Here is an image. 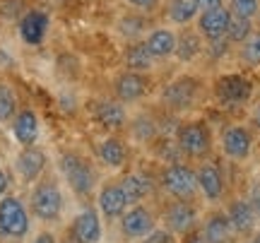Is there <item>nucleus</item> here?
<instances>
[{
  "mask_svg": "<svg viewBox=\"0 0 260 243\" xmlns=\"http://www.w3.org/2000/svg\"><path fill=\"white\" fill-rule=\"evenodd\" d=\"M58 168L63 173L65 183L70 186L77 197H89L96 188V168L87 157H82L80 152H63L58 157Z\"/></svg>",
  "mask_w": 260,
  "mask_h": 243,
  "instance_id": "nucleus-1",
  "label": "nucleus"
},
{
  "mask_svg": "<svg viewBox=\"0 0 260 243\" xmlns=\"http://www.w3.org/2000/svg\"><path fill=\"white\" fill-rule=\"evenodd\" d=\"M63 210H65V197L56 181H51V178L37 181L34 188H31V195H29V212L37 217L39 222L51 224V222L60 219Z\"/></svg>",
  "mask_w": 260,
  "mask_h": 243,
  "instance_id": "nucleus-2",
  "label": "nucleus"
},
{
  "mask_svg": "<svg viewBox=\"0 0 260 243\" xmlns=\"http://www.w3.org/2000/svg\"><path fill=\"white\" fill-rule=\"evenodd\" d=\"M31 229V212L17 195L0 197V238L22 241Z\"/></svg>",
  "mask_w": 260,
  "mask_h": 243,
  "instance_id": "nucleus-3",
  "label": "nucleus"
},
{
  "mask_svg": "<svg viewBox=\"0 0 260 243\" xmlns=\"http://www.w3.org/2000/svg\"><path fill=\"white\" fill-rule=\"evenodd\" d=\"M176 145L188 159H205L212 152V130L207 121H183L176 128Z\"/></svg>",
  "mask_w": 260,
  "mask_h": 243,
  "instance_id": "nucleus-4",
  "label": "nucleus"
},
{
  "mask_svg": "<svg viewBox=\"0 0 260 243\" xmlns=\"http://www.w3.org/2000/svg\"><path fill=\"white\" fill-rule=\"evenodd\" d=\"M159 183L164 188V193H169L176 200H193L198 193V178H195V168L176 161V164H167L161 168Z\"/></svg>",
  "mask_w": 260,
  "mask_h": 243,
  "instance_id": "nucleus-5",
  "label": "nucleus"
},
{
  "mask_svg": "<svg viewBox=\"0 0 260 243\" xmlns=\"http://www.w3.org/2000/svg\"><path fill=\"white\" fill-rule=\"evenodd\" d=\"M200 96V87L193 77H178L174 82H169L161 87L159 101L161 106L171 113H183L188 109H193V103Z\"/></svg>",
  "mask_w": 260,
  "mask_h": 243,
  "instance_id": "nucleus-6",
  "label": "nucleus"
},
{
  "mask_svg": "<svg viewBox=\"0 0 260 243\" xmlns=\"http://www.w3.org/2000/svg\"><path fill=\"white\" fill-rule=\"evenodd\" d=\"M253 96V82L239 73H229L214 80V99L222 106H243Z\"/></svg>",
  "mask_w": 260,
  "mask_h": 243,
  "instance_id": "nucleus-7",
  "label": "nucleus"
},
{
  "mask_svg": "<svg viewBox=\"0 0 260 243\" xmlns=\"http://www.w3.org/2000/svg\"><path fill=\"white\" fill-rule=\"evenodd\" d=\"M152 89V80L147 73H133V70H123L121 75L113 80V94L121 103H138Z\"/></svg>",
  "mask_w": 260,
  "mask_h": 243,
  "instance_id": "nucleus-8",
  "label": "nucleus"
},
{
  "mask_svg": "<svg viewBox=\"0 0 260 243\" xmlns=\"http://www.w3.org/2000/svg\"><path fill=\"white\" fill-rule=\"evenodd\" d=\"M219 147L229 159L243 161L248 159V154L253 150V135L246 125H229L224 128L219 135Z\"/></svg>",
  "mask_w": 260,
  "mask_h": 243,
  "instance_id": "nucleus-9",
  "label": "nucleus"
},
{
  "mask_svg": "<svg viewBox=\"0 0 260 243\" xmlns=\"http://www.w3.org/2000/svg\"><path fill=\"white\" fill-rule=\"evenodd\" d=\"M92 113H94V121L99 123L104 130L116 132L128 128V121H130L128 109L118 99H99V101H94Z\"/></svg>",
  "mask_w": 260,
  "mask_h": 243,
  "instance_id": "nucleus-10",
  "label": "nucleus"
},
{
  "mask_svg": "<svg viewBox=\"0 0 260 243\" xmlns=\"http://www.w3.org/2000/svg\"><path fill=\"white\" fill-rule=\"evenodd\" d=\"M48 157L44 150H39L37 145L34 147H22L19 154L15 157V171L22 183H37L41 173L46 171Z\"/></svg>",
  "mask_w": 260,
  "mask_h": 243,
  "instance_id": "nucleus-11",
  "label": "nucleus"
},
{
  "mask_svg": "<svg viewBox=\"0 0 260 243\" xmlns=\"http://www.w3.org/2000/svg\"><path fill=\"white\" fill-rule=\"evenodd\" d=\"M102 219L94 207H84L77 212L70 224V241L73 243H99L102 241Z\"/></svg>",
  "mask_w": 260,
  "mask_h": 243,
  "instance_id": "nucleus-12",
  "label": "nucleus"
},
{
  "mask_svg": "<svg viewBox=\"0 0 260 243\" xmlns=\"http://www.w3.org/2000/svg\"><path fill=\"white\" fill-rule=\"evenodd\" d=\"M164 219H167V226L171 234L188 236L193 234L195 224H198V212H195V207L188 200H176V202H171L167 207Z\"/></svg>",
  "mask_w": 260,
  "mask_h": 243,
  "instance_id": "nucleus-13",
  "label": "nucleus"
},
{
  "mask_svg": "<svg viewBox=\"0 0 260 243\" xmlns=\"http://www.w3.org/2000/svg\"><path fill=\"white\" fill-rule=\"evenodd\" d=\"M121 231L128 238H145L154 231V215L145 205H133L121 217Z\"/></svg>",
  "mask_w": 260,
  "mask_h": 243,
  "instance_id": "nucleus-14",
  "label": "nucleus"
},
{
  "mask_svg": "<svg viewBox=\"0 0 260 243\" xmlns=\"http://www.w3.org/2000/svg\"><path fill=\"white\" fill-rule=\"evenodd\" d=\"M10 125H12V137H15L19 147H34L37 145L39 132H41V123H39V116L31 106L19 109L15 121Z\"/></svg>",
  "mask_w": 260,
  "mask_h": 243,
  "instance_id": "nucleus-15",
  "label": "nucleus"
},
{
  "mask_svg": "<svg viewBox=\"0 0 260 243\" xmlns=\"http://www.w3.org/2000/svg\"><path fill=\"white\" fill-rule=\"evenodd\" d=\"M48 24L51 19L44 10H27L19 17V39L27 46H41L48 34Z\"/></svg>",
  "mask_w": 260,
  "mask_h": 243,
  "instance_id": "nucleus-16",
  "label": "nucleus"
},
{
  "mask_svg": "<svg viewBox=\"0 0 260 243\" xmlns=\"http://www.w3.org/2000/svg\"><path fill=\"white\" fill-rule=\"evenodd\" d=\"M232 22V12L229 8H214V10H205L198 15V34L205 37L207 41L214 39H224L226 37V29Z\"/></svg>",
  "mask_w": 260,
  "mask_h": 243,
  "instance_id": "nucleus-17",
  "label": "nucleus"
},
{
  "mask_svg": "<svg viewBox=\"0 0 260 243\" xmlns=\"http://www.w3.org/2000/svg\"><path fill=\"white\" fill-rule=\"evenodd\" d=\"M195 178H198V190L203 193L210 202H217L222 200L224 195V176L219 166L212 164V161H205L195 168Z\"/></svg>",
  "mask_w": 260,
  "mask_h": 243,
  "instance_id": "nucleus-18",
  "label": "nucleus"
},
{
  "mask_svg": "<svg viewBox=\"0 0 260 243\" xmlns=\"http://www.w3.org/2000/svg\"><path fill=\"white\" fill-rule=\"evenodd\" d=\"M99 212H102L106 219H121L123 212L128 210V197L123 193L121 183H106V186L99 190Z\"/></svg>",
  "mask_w": 260,
  "mask_h": 243,
  "instance_id": "nucleus-19",
  "label": "nucleus"
},
{
  "mask_svg": "<svg viewBox=\"0 0 260 243\" xmlns=\"http://www.w3.org/2000/svg\"><path fill=\"white\" fill-rule=\"evenodd\" d=\"M96 159L102 161L106 168H123L128 164V147L118 135H106L96 145Z\"/></svg>",
  "mask_w": 260,
  "mask_h": 243,
  "instance_id": "nucleus-20",
  "label": "nucleus"
},
{
  "mask_svg": "<svg viewBox=\"0 0 260 243\" xmlns=\"http://www.w3.org/2000/svg\"><path fill=\"white\" fill-rule=\"evenodd\" d=\"M176 41H178V37L171 31V29L157 27L147 34L145 46H147V51L152 53V58L159 60V58H171L174 53H176Z\"/></svg>",
  "mask_w": 260,
  "mask_h": 243,
  "instance_id": "nucleus-21",
  "label": "nucleus"
},
{
  "mask_svg": "<svg viewBox=\"0 0 260 243\" xmlns=\"http://www.w3.org/2000/svg\"><path fill=\"white\" fill-rule=\"evenodd\" d=\"M123 65H125V70H133V73H149L154 67V58L147 51L145 41H133L123 51Z\"/></svg>",
  "mask_w": 260,
  "mask_h": 243,
  "instance_id": "nucleus-22",
  "label": "nucleus"
},
{
  "mask_svg": "<svg viewBox=\"0 0 260 243\" xmlns=\"http://www.w3.org/2000/svg\"><path fill=\"white\" fill-rule=\"evenodd\" d=\"M118 183H121L123 193L128 197V205H140L152 193V181L142 173H125Z\"/></svg>",
  "mask_w": 260,
  "mask_h": 243,
  "instance_id": "nucleus-23",
  "label": "nucleus"
},
{
  "mask_svg": "<svg viewBox=\"0 0 260 243\" xmlns=\"http://www.w3.org/2000/svg\"><path fill=\"white\" fill-rule=\"evenodd\" d=\"M128 130H130V137H133L135 142H140V145L159 140V125L149 113H140V116H135V118H130Z\"/></svg>",
  "mask_w": 260,
  "mask_h": 243,
  "instance_id": "nucleus-24",
  "label": "nucleus"
},
{
  "mask_svg": "<svg viewBox=\"0 0 260 243\" xmlns=\"http://www.w3.org/2000/svg\"><path fill=\"white\" fill-rule=\"evenodd\" d=\"M232 222L226 215H212L205 222L203 238L207 243H229L232 241Z\"/></svg>",
  "mask_w": 260,
  "mask_h": 243,
  "instance_id": "nucleus-25",
  "label": "nucleus"
},
{
  "mask_svg": "<svg viewBox=\"0 0 260 243\" xmlns=\"http://www.w3.org/2000/svg\"><path fill=\"white\" fill-rule=\"evenodd\" d=\"M203 51H205L203 37H200L198 31H183L176 41V53H174V56H176L181 63H193Z\"/></svg>",
  "mask_w": 260,
  "mask_h": 243,
  "instance_id": "nucleus-26",
  "label": "nucleus"
},
{
  "mask_svg": "<svg viewBox=\"0 0 260 243\" xmlns=\"http://www.w3.org/2000/svg\"><path fill=\"white\" fill-rule=\"evenodd\" d=\"M229 222H232V226L239 231V234H248V231H253V224H255V212H253V207L246 202V200H236V202H232V207H229Z\"/></svg>",
  "mask_w": 260,
  "mask_h": 243,
  "instance_id": "nucleus-27",
  "label": "nucleus"
},
{
  "mask_svg": "<svg viewBox=\"0 0 260 243\" xmlns=\"http://www.w3.org/2000/svg\"><path fill=\"white\" fill-rule=\"evenodd\" d=\"M19 111L17 92L10 82H0V125H10Z\"/></svg>",
  "mask_w": 260,
  "mask_h": 243,
  "instance_id": "nucleus-28",
  "label": "nucleus"
},
{
  "mask_svg": "<svg viewBox=\"0 0 260 243\" xmlns=\"http://www.w3.org/2000/svg\"><path fill=\"white\" fill-rule=\"evenodd\" d=\"M167 15L174 24H190L200 15L198 0H169Z\"/></svg>",
  "mask_w": 260,
  "mask_h": 243,
  "instance_id": "nucleus-29",
  "label": "nucleus"
},
{
  "mask_svg": "<svg viewBox=\"0 0 260 243\" xmlns=\"http://www.w3.org/2000/svg\"><path fill=\"white\" fill-rule=\"evenodd\" d=\"M145 29H147V19L142 15H123L118 19V31L128 41H138L140 37H145Z\"/></svg>",
  "mask_w": 260,
  "mask_h": 243,
  "instance_id": "nucleus-30",
  "label": "nucleus"
},
{
  "mask_svg": "<svg viewBox=\"0 0 260 243\" xmlns=\"http://www.w3.org/2000/svg\"><path fill=\"white\" fill-rule=\"evenodd\" d=\"M251 34H253L251 19H241L232 15V22H229V29H226V41L229 44H243Z\"/></svg>",
  "mask_w": 260,
  "mask_h": 243,
  "instance_id": "nucleus-31",
  "label": "nucleus"
},
{
  "mask_svg": "<svg viewBox=\"0 0 260 243\" xmlns=\"http://www.w3.org/2000/svg\"><path fill=\"white\" fill-rule=\"evenodd\" d=\"M241 60L246 65L258 67L260 65V34H251L241 46Z\"/></svg>",
  "mask_w": 260,
  "mask_h": 243,
  "instance_id": "nucleus-32",
  "label": "nucleus"
},
{
  "mask_svg": "<svg viewBox=\"0 0 260 243\" xmlns=\"http://www.w3.org/2000/svg\"><path fill=\"white\" fill-rule=\"evenodd\" d=\"M229 12L234 17L253 19L260 12V0H229Z\"/></svg>",
  "mask_w": 260,
  "mask_h": 243,
  "instance_id": "nucleus-33",
  "label": "nucleus"
},
{
  "mask_svg": "<svg viewBox=\"0 0 260 243\" xmlns=\"http://www.w3.org/2000/svg\"><path fill=\"white\" fill-rule=\"evenodd\" d=\"M205 51L212 58H222V56H226V51H229V41H226V37L214 39V41H210V46H205Z\"/></svg>",
  "mask_w": 260,
  "mask_h": 243,
  "instance_id": "nucleus-34",
  "label": "nucleus"
},
{
  "mask_svg": "<svg viewBox=\"0 0 260 243\" xmlns=\"http://www.w3.org/2000/svg\"><path fill=\"white\" fill-rule=\"evenodd\" d=\"M128 3L140 12H154L159 8V0H128Z\"/></svg>",
  "mask_w": 260,
  "mask_h": 243,
  "instance_id": "nucleus-35",
  "label": "nucleus"
},
{
  "mask_svg": "<svg viewBox=\"0 0 260 243\" xmlns=\"http://www.w3.org/2000/svg\"><path fill=\"white\" fill-rule=\"evenodd\" d=\"M145 243H174V236H171V231H152V234L145 238Z\"/></svg>",
  "mask_w": 260,
  "mask_h": 243,
  "instance_id": "nucleus-36",
  "label": "nucleus"
},
{
  "mask_svg": "<svg viewBox=\"0 0 260 243\" xmlns=\"http://www.w3.org/2000/svg\"><path fill=\"white\" fill-rule=\"evenodd\" d=\"M31 243H58V238L53 231H39V234L31 238Z\"/></svg>",
  "mask_w": 260,
  "mask_h": 243,
  "instance_id": "nucleus-37",
  "label": "nucleus"
},
{
  "mask_svg": "<svg viewBox=\"0 0 260 243\" xmlns=\"http://www.w3.org/2000/svg\"><path fill=\"white\" fill-rule=\"evenodd\" d=\"M10 173L5 171V168H0V197H5L8 195V190H10Z\"/></svg>",
  "mask_w": 260,
  "mask_h": 243,
  "instance_id": "nucleus-38",
  "label": "nucleus"
},
{
  "mask_svg": "<svg viewBox=\"0 0 260 243\" xmlns=\"http://www.w3.org/2000/svg\"><path fill=\"white\" fill-rule=\"evenodd\" d=\"M224 0H198V8H200V12H205V10H214V8H222Z\"/></svg>",
  "mask_w": 260,
  "mask_h": 243,
  "instance_id": "nucleus-39",
  "label": "nucleus"
},
{
  "mask_svg": "<svg viewBox=\"0 0 260 243\" xmlns=\"http://www.w3.org/2000/svg\"><path fill=\"white\" fill-rule=\"evenodd\" d=\"M251 121H253V125H255V128H258V130H260V103H258V106H255V109H253Z\"/></svg>",
  "mask_w": 260,
  "mask_h": 243,
  "instance_id": "nucleus-40",
  "label": "nucleus"
},
{
  "mask_svg": "<svg viewBox=\"0 0 260 243\" xmlns=\"http://www.w3.org/2000/svg\"><path fill=\"white\" fill-rule=\"evenodd\" d=\"M186 243H207L203 238V234H188V241Z\"/></svg>",
  "mask_w": 260,
  "mask_h": 243,
  "instance_id": "nucleus-41",
  "label": "nucleus"
},
{
  "mask_svg": "<svg viewBox=\"0 0 260 243\" xmlns=\"http://www.w3.org/2000/svg\"><path fill=\"white\" fill-rule=\"evenodd\" d=\"M248 243H260V234H255V236H253V238H251V241H248Z\"/></svg>",
  "mask_w": 260,
  "mask_h": 243,
  "instance_id": "nucleus-42",
  "label": "nucleus"
}]
</instances>
